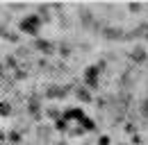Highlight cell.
Wrapping results in <instances>:
<instances>
[{"label": "cell", "instance_id": "cell-10", "mask_svg": "<svg viewBox=\"0 0 148 145\" xmlns=\"http://www.w3.org/2000/svg\"><path fill=\"white\" fill-rule=\"evenodd\" d=\"M75 95L82 100V102H91V93L89 89H84V86H80V89H75Z\"/></svg>", "mask_w": 148, "mask_h": 145}, {"label": "cell", "instance_id": "cell-12", "mask_svg": "<svg viewBox=\"0 0 148 145\" xmlns=\"http://www.w3.org/2000/svg\"><path fill=\"white\" fill-rule=\"evenodd\" d=\"M12 113V104L9 102H0V116H9Z\"/></svg>", "mask_w": 148, "mask_h": 145}, {"label": "cell", "instance_id": "cell-2", "mask_svg": "<svg viewBox=\"0 0 148 145\" xmlns=\"http://www.w3.org/2000/svg\"><path fill=\"white\" fill-rule=\"evenodd\" d=\"M103 66H105V64H100V66L96 64V66H89V68H87V72H84V82H87L89 89H96V86H98V75H100V68H103Z\"/></svg>", "mask_w": 148, "mask_h": 145}, {"label": "cell", "instance_id": "cell-15", "mask_svg": "<svg viewBox=\"0 0 148 145\" xmlns=\"http://www.w3.org/2000/svg\"><path fill=\"white\" fill-rule=\"evenodd\" d=\"M59 54H62V57H69V54H71V48H69V45H59Z\"/></svg>", "mask_w": 148, "mask_h": 145}, {"label": "cell", "instance_id": "cell-17", "mask_svg": "<svg viewBox=\"0 0 148 145\" xmlns=\"http://www.w3.org/2000/svg\"><path fill=\"white\" fill-rule=\"evenodd\" d=\"M139 9H141V5H137V2H132V5H130V12H139Z\"/></svg>", "mask_w": 148, "mask_h": 145}, {"label": "cell", "instance_id": "cell-1", "mask_svg": "<svg viewBox=\"0 0 148 145\" xmlns=\"http://www.w3.org/2000/svg\"><path fill=\"white\" fill-rule=\"evenodd\" d=\"M39 25H41V16H37V14L25 16L23 20H21V30H23L25 34H32V36L39 34Z\"/></svg>", "mask_w": 148, "mask_h": 145}, {"label": "cell", "instance_id": "cell-7", "mask_svg": "<svg viewBox=\"0 0 148 145\" xmlns=\"http://www.w3.org/2000/svg\"><path fill=\"white\" fill-rule=\"evenodd\" d=\"M130 59H132L134 64H144V61L148 59L146 48H144V45H134V48H132V52H130Z\"/></svg>", "mask_w": 148, "mask_h": 145}, {"label": "cell", "instance_id": "cell-20", "mask_svg": "<svg viewBox=\"0 0 148 145\" xmlns=\"http://www.w3.org/2000/svg\"><path fill=\"white\" fill-rule=\"evenodd\" d=\"M146 39H148V36H146Z\"/></svg>", "mask_w": 148, "mask_h": 145}, {"label": "cell", "instance_id": "cell-5", "mask_svg": "<svg viewBox=\"0 0 148 145\" xmlns=\"http://www.w3.org/2000/svg\"><path fill=\"white\" fill-rule=\"evenodd\" d=\"M100 34H103V39H107V41H121V39H125L121 27H103Z\"/></svg>", "mask_w": 148, "mask_h": 145}, {"label": "cell", "instance_id": "cell-11", "mask_svg": "<svg viewBox=\"0 0 148 145\" xmlns=\"http://www.w3.org/2000/svg\"><path fill=\"white\" fill-rule=\"evenodd\" d=\"M0 32H2V39H7V41H14V43H16V41H18V34H16V32H12V30H9V27H0Z\"/></svg>", "mask_w": 148, "mask_h": 145}, {"label": "cell", "instance_id": "cell-14", "mask_svg": "<svg viewBox=\"0 0 148 145\" xmlns=\"http://www.w3.org/2000/svg\"><path fill=\"white\" fill-rule=\"evenodd\" d=\"M80 123H82V129H87V131H93V129H96V125H93L89 118H82Z\"/></svg>", "mask_w": 148, "mask_h": 145}, {"label": "cell", "instance_id": "cell-6", "mask_svg": "<svg viewBox=\"0 0 148 145\" xmlns=\"http://www.w3.org/2000/svg\"><path fill=\"white\" fill-rule=\"evenodd\" d=\"M69 89H71V86H57V84H53V86L46 89V98H66V95H69Z\"/></svg>", "mask_w": 148, "mask_h": 145}, {"label": "cell", "instance_id": "cell-13", "mask_svg": "<svg viewBox=\"0 0 148 145\" xmlns=\"http://www.w3.org/2000/svg\"><path fill=\"white\" fill-rule=\"evenodd\" d=\"M139 111H141L144 120H148V98H144V100H141V107H139Z\"/></svg>", "mask_w": 148, "mask_h": 145}, {"label": "cell", "instance_id": "cell-8", "mask_svg": "<svg viewBox=\"0 0 148 145\" xmlns=\"http://www.w3.org/2000/svg\"><path fill=\"white\" fill-rule=\"evenodd\" d=\"M34 50H39V52H43V54H50L53 50H55V45H53L50 41H43V39H37V41H34Z\"/></svg>", "mask_w": 148, "mask_h": 145}, {"label": "cell", "instance_id": "cell-18", "mask_svg": "<svg viewBox=\"0 0 148 145\" xmlns=\"http://www.w3.org/2000/svg\"><path fill=\"white\" fill-rule=\"evenodd\" d=\"M27 52H30L27 48H21V50H18V57H27Z\"/></svg>", "mask_w": 148, "mask_h": 145}, {"label": "cell", "instance_id": "cell-4", "mask_svg": "<svg viewBox=\"0 0 148 145\" xmlns=\"http://www.w3.org/2000/svg\"><path fill=\"white\" fill-rule=\"evenodd\" d=\"M27 113H30L34 120L41 118V98H39V95H30V100H27Z\"/></svg>", "mask_w": 148, "mask_h": 145}, {"label": "cell", "instance_id": "cell-16", "mask_svg": "<svg viewBox=\"0 0 148 145\" xmlns=\"http://www.w3.org/2000/svg\"><path fill=\"white\" fill-rule=\"evenodd\" d=\"M98 145H110V138H107V136H100V141H98Z\"/></svg>", "mask_w": 148, "mask_h": 145}, {"label": "cell", "instance_id": "cell-19", "mask_svg": "<svg viewBox=\"0 0 148 145\" xmlns=\"http://www.w3.org/2000/svg\"><path fill=\"white\" fill-rule=\"evenodd\" d=\"M9 138H12V141H14V143H18V141H21V136H18V134H16V131H14V134H12V136H9Z\"/></svg>", "mask_w": 148, "mask_h": 145}, {"label": "cell", "instance_id": "cell-9", "mask_svg": "<svg viewBox=\"0 0 148 145\" xmlns=\"http://www.w3.org/2000/svg\"><path fill=\"white\" fill-rule=\"evenodd\" d=\"M64 120H71V118H77V123L84 118V113H82V109H69V111H64V116H62Z\"/></svg>", "mask_w": 148, "mask_h": 145}, {"label": "cell", "instance_id": "cell-3", "mask_svg": "<svg viewBox=\"0 0 148 145\" xmlns=\"http://www.w3.org/2000/svg\"><path fill=\"white\" fill-rule=\"evenodd\" d=\"M80 23H82L84 27H93V30H103V27L98 25V20L93 18V14L89 12V9H87V7H82V9H80Z\"/></svg>", "mask_w": 148, "mask_h": 145}]
</instances>
